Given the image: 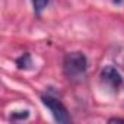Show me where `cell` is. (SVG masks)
<instances>
[{
    "label": "cell",
    "mask_w": 124,
    "mask_h": 124,
    "mask_svg": "<svg viewBox=\"0 0 124 124\" xmlns=\"http://www.w3.org/2000/svg\"><path fill=\"white\" fill-rule=\"evenodd\" d=\"M86 69H88V60L83 53L73 51V53L66 54L64 61H63V70L69 79L72 80L82 79L86 73Z\"/></svg>",
    "instance_id": "1"
},
{
    "label": "cell",
    "mask_w": 124,
    "mask_h": 124,
    "mask_svg": "<svg viewBox=\"0 0 124 124\" xmlns=\"http://www.w3.org/2000/svg\"><path fill=\"white\" fill-rule=\"evenodd\" d=\"M41 99H42L44 105L51 111V114H53V117H54V120L57 123H61V124L72 123V117H70L67 108L61 104L58 99H55V98H53L50 95H44Z\"/></svg>",
    "instance_id": "2"
},
{
    "label": "cell",
    "mask_w": 124,
    "mask_h": 124,
    "mask_svg": "<svg viewBox=\"0 0 124 124\" xmlns=\"http://www.w3.org/2000/svg\"><path fill=\"white\" fill-rule=\"evenodd\" d=\"M101 78L112 89H118L121 86V83H123V78H121L120 72L112 66H105L102 69V72H101Z\"/></svg>",
    "instance_id": "3"
},
{
    "label": "cell",
    "mask_w": 124,
    "mask_h": 124,
    "mask_svg": "<svg viewBox=\"0 0 124 124\" xmlns=\"http://www.w3.org/2000/svg\"><path fill=\"white\" fill-rule=\"evenodd\" d=\"M16 64L19 69H28L31 66V55L29 54H23L16 60Z\"/></svg>",
    "instance_id": "4"
},
{
    "label": "cell",
    "mask_w": 124,
    "mask_h": 124,
    "mask_svg": "<svg viewBox=\"0 0 124 124\" xmlns=\"http://www.w3.org/2000/svg\"><path fill=\"white\" fill-rule=\"evenodd\" d=\"M34 2V10L37 15H39L48 5V0H32Z\"/></svg>",
    "instance_id": "5"
},
{
    "label": "cell",
    "mask_w": 124,
    "mask_h": 124,
    "mask_svg": "<svg viewBox=\"0 0 124 124\" xmlns=\"http://www.w3.org/2000/svg\"><path fill=\"white\" fill-rule=\"evenodd\" d=\"M29 117V112L28 111H18V112H13L12 114V120H26Z\"/></svg>",
    "instance_id": "6"
},
{
    "label": "cell",
    "mask_w": 124,
    "mask_h": 124,
    "mask_svg": "<svg viewBox=\"0 0 124 124\" xmlns=\"http://www.w3.org/2000/svg\"><path fill=\"white\" fill-rule=\"evenodd\" d=\"M124 2V0H114V3H117V5H121Z\"/></svg>",
    "instance_id": "7"
}]
</instances>
